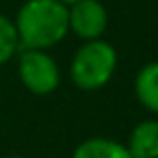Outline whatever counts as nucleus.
<instances>
[{"mask_svg": "<svg viewBox=\"0 0 158 158\" xmlns=\"http://www.w3.org/2000/svg\"><path fill=\"white\" fill-rule=\"evenodd\" d=\"M20 49H49L69 33V8L57 0H27L16 20Z\"/></svg>", "mask_w": 158, "mask_h": 158, "instance_id": "f257e3e1", "label": "nucleus"}, {"mask_svg": "<svg viewBox=\"0 0 158 158\" xmlns=\"http://www.w3.org/2000/svg\"><path fill=\"white\" fill-rule=\"evenodd\" d=\"M118 55L110 43L106 41H87L73 57L71 77L77 87L85 91L99 89L112 79L116 71Z\"/></svg>", "mask_w": 158, "mask_h": 158, "instance_id": "f03ea898", "label": "nucleus"}, {"mask_svg": "<svg viewBox=\"0 0 158 158\" xmlns=\"http://www.w3.org/2000/svg\"><path fill=\"white\" fill-rule=\"evenodd\" d=\"M19 77L35 95H49L59 85V67L41 49H23L19 57Z\"/></svg>", "mask_w": 158, "mask_h": 158, "instance_id": "7ed1b4c3", "label": "nucleus"}, {"mask_svg": "<svg viewBox=\"0 0 158 158\" xmlns=\"http://www.w3.org/2000/svg\"><path fill=\"white\" fill-rule=\"evenodd\" d=\"M69 8V31L85 41H95L107 27L106 6L99 0H79Z\"/></svg>", "mask_w": 158, "mask_h": 158, "instance_id": "20e7f679", "label": "nucleus"}, {"mask_svg": "<svg viewBox=\"0 0 158 158\" xmlns=\"http://www.w3.org/2000/svg\"><path fill=\"white\" fill-rule=\"evenodd\" d=\"M128 152L132 158H158V122L146 120L130 134Z\"/></svg>", "mask_w": 158, "mask_h": 158, "instance_id": "39448f33", "label": "nucleus"}, {"mask_svg": "<svg viewBox=\"0 0 158 158\" xmlns=\"http://www.w3.org/2000/svg\"><path fill=\"white\" fill-rule=\"evenodd\" d=\"M73 158H132L128 148L107 138H89L75 148Z\"/></svg>", "mask_w": 158, "mask_h": 158, "instance_id": "423d86ee", "label": "nucleus"}, {"mask_svg": "<svg viewBox=\"0 0 158 158\" xmlns=\"http://www.w3.org/2000/svg\"><path fill=\"white\" fill-rule=\"evenodd\" d=\"M136 98L146 110L158 112V63H148L140 69L136 77Z\"/></svg>", "mask_w": 158, "mask_h": 158, "instance_id": "0eeeda50", "label": "nucleus"}, {"mask_svg": "<svg viewBox=\"0 0 158 158\" xmlns=\"http://www.w3.org/2000/svg\"><path fill=\"white\" fill-rule=\"evenodd\" d=\"M19 49H20V43H19L14 20H10L4 14H0V65L8 63L16 55Z\"/></svg>", "mask_w": 158, "mask_h": 158, "instance_id": "6e6552de", "label": "nucleus"}, {"mask_svg": "<svg viewBox=\"0 0 158 158\" xmlns=\"http://www.w3.org/2000/svg\"><path fill=\"white\" fill-rule=\"evenodd\" d=\"M57 2H61V4H65V6H71L75 2H79V0H57Z\"/></svg>", "mask_w": 158, "mask_h": 158, "instance_id": "1a4fd4ad", "label": "nucleus"}, {"mask_svg": "<svg viewBox=\"0 0 158 158\" xmlns=\"http://www.w3.org/2000/svg\"><path fill=\"white\" fill-rule=\"evenodd\" d=\"M8 158H23V156H8Z\"/></svg>", "mask_w": 158, "mask_h": 158, "instance_id": "9d476101", "label": "nucleus"}]
</instances>
